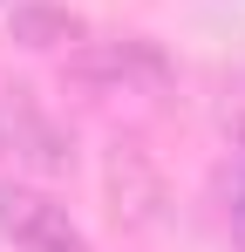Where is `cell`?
Here are the masks:
<instances>
[{"instance_id": "cell-1", "label": "cell", "mask_w": 245, "mask_h": 252, "mask_svg": "<svg viewBox=\"0 0 245 252\" xmlns=\"http://www.w3.org/2000/svg\"><path fill=\"white\" fill-rule=\"evenodd\" d=\"M68 75L89 89H109V95H157L170 89V55L143 34H102V41H75L68 48Z\"/></svg>"}, {"instance_id": "cell-2", "label": "cell", "mask_w": 245, "mask_h": 252, "mask_svg": "<svg viewBox=\"0 0 245 252\" xmlns=\"http://www.w3.org/2000/svg\"><path fill=\"white\" fill-rule=\"evenodd\" d=\"M0 157L14 170H34V177H68L75 170V136L28 89H0Z\"/></svg>"}, {"instance_id": "cell-3", "label": "cell", "mask_w": 245, "mask_h": 252, "mask_svg": "<svg viewBox=\"0 0 245 252\" xmlns=\"http://www.w3.org/2000/svg\"><path fill=\"white\" fill-rule=\"evenodd\" d=\"M0 239L14 252H95L89 232L68 218V205H55L21 177H0Z\"/></svg>"}, {"instance_id": "cell-4", "label": "cell", "mask_w": 245, "mask_h": 252, "mask_svg": "<svg viewBox=\"0 0 245 252\" xmlns=\"http://www.w3.org/2000/svg\"><path fill=\"white\" fill-rule=\"evenodd\" d=\"M7 34H14L21 48H75L89 28H82V14L55 7V0H14V14H7Z\"/></svg>"}, {"instance_id": "cell-5", "label": "cell", "mask_w": 245, "mask_h": 252, "mask_svg": "<svg viewBox=\"0 0 245 252\" xmlns=\"http://www.w3.org/2000/svg\"><path fill=\"white\" fill-rule=\"evenodd\" d=\"M225 225H232V246L245 252V157L225 170Z\"/></svg>"}]
</instances>
